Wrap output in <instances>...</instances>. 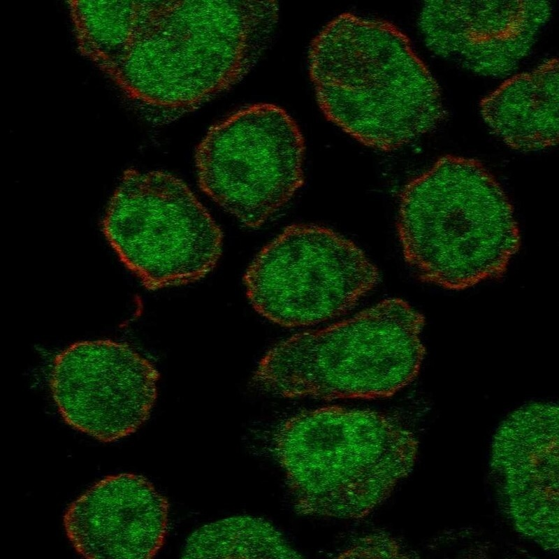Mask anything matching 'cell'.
Returning a JSON list of instances; mask_svg holds the SVG:
<instances>
[{
	"instance_id": "14",
	"label": "cell",
	"mask_w": 559,
	"mask_h": 559,
	"mask_svg": "<svg viewBox=\"0 0 559 559\" xmlns=\"http://www.w3.org/2000/svg\"><path fill=\"white\" fill-rule=\"evenodd\" d=\"M303 556L263 518L233 516L205 524L190 535L184 558H299Z\"/></svg>"
},
{
	"instance_id": "15",
	"label": "cell",
	"mask_w": 559,
	"mask_h": 559,
	"mask_svg": "<svg viewBox=\"0 0 559 559\" xmlns=\"http://www.w3.org/2000/svg\"><path fill=\"white\" fill-rule=\"evenodd\" d=\"M80 52L107 72L123 56L135 19L134 1H69Z\"/></svg>"
},
{
	"instance_id": "12",
	"label": "cell",
	"mask_w": 559,
	"mask_h": 559,
	"mask_svg": "<svg viewBox=\"0 0 559 559\" xmlns=\"http://www.w3.org/2000/svg\"><path fill=\"white\" fill-rule=\"evenodd\" d=\"M168 504L146 478L133 473L101 479L66 509L63 524L86 558H150L164 544Z\"/></svg>"
},
{
	"instance_id": "13",
	"label": "cell",
	"mask_w": 559,
	"mask_h": 559,
	"mask_svg": "<svg viewBox=\"0 0 559 559\" xmlns=\"http://www.w3.org/2000/svg\"><path fill=\"white\" fill-rule=\"evenodd\" d=\"M491 130L514 150L536 151L559 140V63L553 58L513 75L480 103Z\"/></svg>"
},
{
	"instance_id": "9",
	"label": "cell",
	"mask_w": 559,
	"mask_h": 559,
	"mask_svg": "<svg viewBox=\"0 0 559 559\" xmlns=\"http://www.w3.org/2000/svg\"><path fill=\"white\" fill-rule=\"evenodd\" d=\"M159 372L129 344L77 342L53 361L50 389L66 424L102 442L136 432L157 395Z\"/></svg>"
},
{
	"instance_id": "16",
	"label": "cell",
	"mask_w": 559,
	"mask_h": 559,
	"mask_svg": "<svg viewBox=\"0 0 559 559\" xmlns=\"http://www.w3.org/2000/svg\"><path fill=\"white\" fill-rule=\"evenodd\" d=\"M400 543L384 533H375L358 538L337 558H403Z\"/></svg>"
},
{
	"instance_id": "1",
	"label": "cell",
	"mask_w": 559,
	"mask_h": 559,
	"mask_svg": "<svg viewBox=\"0 0 559 559\" xmlns=\"http://www.w3.org/2000/svg\"><path fill=\"white\" fill-rule=\"evenodd\" d=\"M308 63L325 117L365 146L397 150L447 118L438 83L389 21L338 15L312 41Z\"/></svg>"
},
{
	"instance_id": "8",
	"label": "cell",
	"mask_w": 559,
	"mask_h": 559,
	"mask_svg": "<svg viewBox=\"0 0 559 559\" xmlns=\"http://www.w3.org/2000/svg\"><path fill=\"white\" fill-rule=\"evenodd\" d=\"M378 279L377 267L350 240L324 226L293 224L257 254L244 282L259 314L297 327L344 314Z\"/></svg>"
},
{
	"instance_id": "2",
	"label": "cell",
	"mask_w": 559,
	"mask_h": 559,
	"mask_svg": "<svg viewBox=\"0 0 559 559\" xmlns=\"http://www.w3.org/2000/svg\"><path fill=\"white\" fill-rule=\"evenodd\" d=\"M133 31L107 73L131 97L167 108L197 104L235 83L268 44L272 1H136Z\"/></svg>"
},
{
	"instance_id": "10",
	"label": "cell",
	"mask_w": 559,
	"mask_h": 559,
	"mask_svg": "<svg viewBox=\"0 0 559 559\" xmlns=\"http://www.w3.org/2000/svg\"><path fill=\"white\" fill-rule=\"evenodd\" d=\"M501 509L515 530L547 551L559 548V407L535 402L493 435L489 461Z\"/></svg>"
},
{
	"instance_id": "5",
	"label": "cell",
	"mask_w": 559,
	"mask_h": 559,
	"mask_svg": "<svg viewBox=\"0 0 559 559\" xmlns=\"http://www.w3.org/2000/svg\"><path fill=\"white\" fill-rule=\"evenodd\" d=\"M424 323L406 301L384 300L350 319L277 344L260 361L254 382L285 398L391 396L419 374Z\"/></svg>"
},
{
	"instance_id": "4",
	"label": "cell",
	"mask_w": 559,
	"mask_h": 559,
	"mask_svg": "<svg viewBox=\"0 0 559 559\" xmlns=\"http://www.w3.org/2000/svg\"><path fill=\"white\" fill-rule=\"evenodd\" d=\"M397 231L419 278L452 290L501 277L521 245L501 184L479 161L451 154L405 186Z\"/></svg>"
},
{
	"instance_id": "3",
	"label": "cell",
	"mask_w": 559,
	"mask_h": 559,
	"mask_svg": "<svg viewBox=\"0 0 559 559\" xmlns=\"http://www.w3.org/2000/svg\"><path fill=\"white\" fill-rule=\"evenodd\" d=\"M419 442L383 412L326 406L282 422L273 439L294 509L303 516H368L412 471Z\"/></svg>"
},
{
	"instance_id": "11",
	"label": "cell",
	"mask_w": 559,
	"mask_h": 559,
	"mask_svg": "<svg viewBox=\"0 0 559 559\" xmlns=\"http://www.w3.org/2000/svg\"><path fill=\"white\" fill-rule=\"evenodd\" d=\"M551 13L543 1H431L419 24L435 55L496 78L510 74L528 54Z\"/></svg>"
},
{
	"instance_id": "7",
	"label": "cell",
	"mask_w": 559,
	"mask_h": 559,
	"mask_svg": "<svg viewBox=\"0 0 559 559\" xmlns=\"http://www.w3.org/2000/svg\"><path fill=\"white\" fill-rule=\"evenodd\" d=\"M304 154V138L288 112L254 104L208 131L196 151L198 183L240 223L258 228L302 187Z\"/></svg>"
},
{
	"instance_id": "6",
	"label": "cell",
	"mask_w": 559,
	"mask_h": 559,
	"mask_svg": "<svg viewBox=\"0 0 559 559\" xmlns=\"http://www.w3.org/2000/svg\"><path fill=\"white\" fill-rule=\"evenodd\" d=\"M121 262L148 289L196 281L215 266L222 233L187 185L163 171L126 170L102 221Z\"/></svg>"
}]
</instances>
